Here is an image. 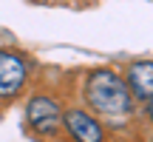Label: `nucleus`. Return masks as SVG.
<instances>
[{
	"mask_svg": "<svg viewBox=\"0 0 153 142\" xmlns=\"http://www.w3.org/2000/svg\"><path fill=\"white\" fill-rule=\"evenodd\" d=\"M85 99L97 114L122 117L131 111V91L114 71H94L85 85Z\"/></svg>",
	"mask_w": 153,
	"mask_h": 142,
	"instance_id": "nucleus-1",
	"label": "nucleus"
},
{
	"mask_svg": "<svg viewBox=\"0 0 153 142\" xmlns=\"http://www.w3.org/2000/svg\"><path fill=\"white\" fill-rule=\"evenodd\" d=\"M28 122L40 134H54L62 125V111L51 97H34L28 102Z\"/></svg>",
	"mask_w": 153,
	"mask_h": 142,
	"instance_id": "nucleus-2",
	"label": "nucleus"
},
{
	"mask_svg": "<svg viewBox=\"0 0 153 142\" xmlns=\"http://www.w3.org/2000/svg\"><path fill=\"white\" fill-rule=\"evenodd\" d=\"M26 82V63L0 49V97H14Z\"/></svg>",
	"mask_w": 153,
	"mask_h": 142,
	"instance_id": "nucleus-3",
	"label": "nucleus"
},
{
	"mask_svg": "<svg viewBox=\"0 0 153 142\" xmlns=\"http://www.w3.org/2000/svg\"><path fill=\"white\" fill-rule=\"evenodd\" d=\"M65 128L76 142H102V125L79 108L65 111Z\"/></svg>",
	"mask_w": 153,
	"mask_h": 142,
	"instance_id": "nucleus-4",
	"label": "nucleus"
},
{
	"mask_svg": "<svg viewBox=\"0 0 153 142\" xmlns=\"http://www.w3.org/2000/svg\"><path fill=\"white\" fill-rule=\"evenodd\" d=\"M128 91H133L139 99H153V60L133 63L128 71Z\"/></svg>",
	"mask_w": 153,
	"mask_h": 142,
	"instance_id": "nucleus-5",
	"label": "nucleus"
},
{
	"mask_svg": "<svg viewBox=\"0 0 153 142\" xmlns=\"http://www.w3.org/2000/svg\"><path fill=\"white\" fill-rule=\"evenodd\" d=\"M148 114H150V120H153V99H150V105H148Z\"/></svg>",
	"mask_w": 153,
	"mask_h": 142,
	"instance_id": "nucleus-6",
	"label": "nucleus"
}]
</instances>
